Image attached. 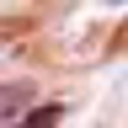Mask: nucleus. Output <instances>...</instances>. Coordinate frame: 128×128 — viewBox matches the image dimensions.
Returning <instances> with one entry per match:
<instances>
[{
    "label": "nucleus",
    "instance_id": "obj_1",
    "mask_svg": "<svg viewBox=\"0 0 128 128\" xmlns=\"http://www.w3.org/2000/svg\"><path fill=\"white\" fill-rule=\"evenodd\" d=\"M27 96H32L27 86H0V118H11V112H22V107H27Z\"/></svg>",
    "mask_w": 128,
    "mask_h": 128
},
{
    "label": "nucleus",
    "instance_id": "obj_2",
    "mask_svg": "<svg viewBox=\"0 0 128 128\" xmlns=\"http://www.w3.org/2000/svg\"><path fill=\"white\" fill-rule=\"evenodd\" d=\"M59 118H64V107H38V112H27V123H22V128H54Z\"/></svg>",
    "mask_w": 128,
    "mask_h": 128
}]
</instances>
